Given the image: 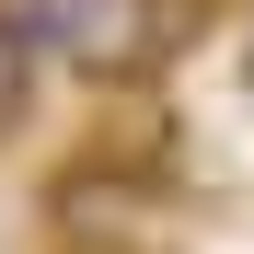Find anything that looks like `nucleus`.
I'll return each instance as SVG.
<instances>
[{
    "label": "nucleus",
    "instance_id": "obj_1",
    "mask_svg": "<svg viewBox=\"0 0 254 254\" xmlns=\"http://www.w3.org/2000/svg\"><path fill=\"white\" fill-rule=\"evenodd\" d=\"M47 47L81 69V81H150L162 47H174V23H162V0H47Z\"/></svg>",
    "mask_w": 254,
    "mask_h": 254
},
{
    "label": "nucleus",
    "instance_id": "obj_2",
    "mask_svg": "<svg viewBox=\"0 0 254 254\" xmlns=\"http://www.w3.org/2000/svg\"><path fill=\"white\" fill-rule=\"evenodd\" d=\"M35 58H47V12H0V127H23V104H35Z\"/></svg>",
    "mask_w": 254,
    "mask_h": 254
}]
</instances>
